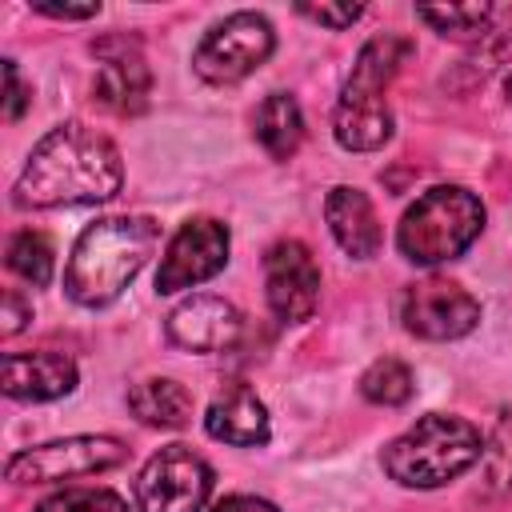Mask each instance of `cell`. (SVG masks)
<instances>
[{"instance_id":"cell-1","label":"cell","mask_w":512,"mask_h":512,"mask_svg":"<svg viewBox=\"0 0 512 512\" xmlns=\"http://www.w3.org/2000/svg\"><path fill=\"white\" fill-rule=\"evenodd\" d=\"M124 184L120 148L88 124H56L28 152L16 184V208H68V204H104Z\"/></svg>"},{"instance_id":"cell-2","label":"cell","mask_w":512,"mask_h":512,"mask_svg":"<svg viewBox=\"0 0 512 512\" xmlns=\"http://www.w3.org/2000/svg\"><path fill=\"white\" fill-rule=\"evenodd\" d=\"M160 244V228L148 216H104L88 224L68 256L64 292L80 308H108L148 264Z\"/></svg>"},{"instance_id":"cell-3","label":"cell","mask_w":512,"mask_h":512,"mask_svg":"<svg viewBox=\"0 0 512 512\" xmlns=\"http://www.w3.org/2000/svg\"><path fill=\"white\" fill-rule=\"evenodd\" d=\"M484 456V436L472 420L432 412L400 432L380 464L400 488H444Z\"/></svg>"},{"instance_id":"cell-4","label":"cell","mask_w":512,"mask_h":512,"mask_svg":"<svg viewBox=\"0 0 512 512\" xmlns=\"http://www.w3.org/2000/svg\"><path fill=\"white\" fill-rule=\"evenodd\" d=\"M480 232H484L480 196L460 184H436L400 216L396 244L404 260L432 268V264L464 256Z\"/></svg>"},{"instance_id":"cell-5","label":"cell","mask_w":512,"mask_h":512,"mask_svg":"<svg viewBox=\"0 0 512 512\" xmlns=\"http://www.w3.org/2000/svg\"><path fill=\"white\" fill-rule=\"evenodd\" d=\"M276 48V32L260 12H232L204 32L192 52V68L204 84H240Z\"/></svg>"},{"instance_id":"cell-6","label":"cell","mask_w":512,"mask_h":512,"mask_svg":"<svg viewBox=\"0 0 512 512\" xmlns=\"http://www.w3.org/2000/svg\"><path fill=\"white\" fill-rule=\"evenodd\" d=\"M124 460H128V448L116 436H64V440L12 452L4 464V476L12 484H64V480L108 472Z\"/></svg>"},{"instance_id":"cell-7","label":"cell","mask_w":512,"mask_h":512,"mask_svg":"<svg viewBox=\"0 0 512 512\" xmlns=\"http://www.w3.org/2000/svg\"><path fill=\"white\" fill-rule=\"evenodd\" d=\"M212 496V464L188 444L160 448L136 476L140 512H200Z\"/></svg>"},{"instance_id":"cell-8","label":"cell","mask_w":512,"mask_h":512,"mask_svg":"<svg viewBox=\"0 0 512 512\" xmlns=\"http://www.w3.org/2000/svg\"><path fill=\"white\" fill-rule=\"evenodd\" d=\"M228 224L212 220V216H192L176 228V236L168 240L160 268H156V292L172 296L184 288H196L204 280H212L224 264H228Z\"/></svg>"},{"instance_id":"cell-9","label":"cell","mask_w":512,"mask_h":512,"mask_svg":"<svg viewBox=\"0 0 512 512\" xmlns=\"http://www.w3.org/2000/svg\"><path fill=\"white\" fill-rule=\"evenodd\" d=\"M400 320L420 340H460L480 324V304L468 288L444 276H428L404 288Z\"/></svg>"},{"instance_id":"cell-10","label":"cell","mask_w":512,"mask_h":512,"mask_svg":"<svg viewBox=\"0 0 512 512\" xmlns=\"http://www.w3.org/2000/svg\"><path fill=\"white\" fill-rule=\"evenodd\" d=\"M264 296L276 320L304 324L320 304V268L304 240H276L264 252Z\"/></svg>"},{"instance_id":"cell-11","label":"cell","mask_w":512,"mask_h":512,"mask_svg":"<svg viewBox=\"0 0 512 512\" xmlns=\"http://www.w3.org/2000/svg\"><path fill=\"white\" fill-rule=\"evenodd\" d=\"M240 328H244V320H240L236 304H228V300H220V296H188V300H180V304L168 312V320H164L168 340H172L176 348L200 352V356H208V352H228V348L240 340Z\"/></svg>"},{"instance_id":"cell-12","label":"cell","mask_w":512,"mask_h":512,"mask_svg":"<svg viewBox=\"0 0 512 512\" xmlns=\"http://www.w3.org/2000/svg\"><path fill=\"white\" fill-rule=\"evenodd\" d=\"M92 52L100 56V68H96V100L112 112H144L148 104V88H152V76H148V64H144V52L136 40H124V36H112V40H100L92 44Z\"/></svg>"},{"instance_id":"cell-13","label":"cell","mask_w":512,"mask_h":512,"mask_svg":"<svg viewBox=\"0 0 512 512\" xmlns=\"http://www.w3.org/2000/svg\"><path fill=\"white\" fill-rule=\"evenodd\" d=\"M76 360L52 348L40 352H4L0 360V388L12 400H28V404H44V400H60L76 388Z\"/></svg>"},{"instance_id":"cell-14","label":"cell","mask_w":512,"mask_h":512,"mask_svg":"<svg viewBox=\"0 0 512 512\" xmlns=\"http://www.w3.org/2000/svg\"><path fill=\"white\" fill-rule=\"evenodd\" d=\"M204 432L232 448H264L272 436V424H268L264 400L252 388L228 384L224 392L212 396V404L204 412Z\"/></svg>"},{"instance_id":"cell-15","label":"cell","mask_w":512,"mask_h":512,"mask_svg":"<svg viewBox=\"0 0 512 512\" xmlns=\"http://www.w3.org/2000/svg\"><path fill=\"white\" fill-rule=\"evenodd\" d=\"M324 220H328V232L332 240L352 256V260H372L380 252V220H376V208L372 200L352 188V184H336L328 196H324Z\"/></svg>"},{"instance_id":"cell-16","label":"cell","mask_w":512,"mask_h":512,"mask_svg":"<svg viewBox=\"0 0 512 512\" xmlns=\"http://www.w3.org/2000/svg\"><path fill=\"white\" fill-rule=\"evenodd\" d=\"M332 132H336V144L348 152H376L392 140V108L384 96L344 88L336 100Z\"/></svg>"},{"instance_id":"cell-17","label":"cell","mask_w":512,"mask_h":512,"mask_svg":"<svg viewBox=\"0 0 512 512\" xmlns=\"http://www.w3.org/2000/svg\"><path fill=\"white\" fill-rule=\"evenodd\" d=\"M412 52H416V44H412L408 36H400V32H376V36L360 48V56H356L352 76H348L344 88L384 96L388 84L400 76V68L412 60Z\"/></svg>"},{"instance_id":"cell-18","label":"cell","mask_w":512,"mask_h":512,"mask_svg":"<svg viewBox=\"0 0 512 512\" xmlns=\"http://www.w3.org/2000/svg\"><path fill=\"white\" fill-rule=\"evenodd\" d=\"M128 412L148 428H184L192 420V392L180 380L152 376L128 388Z\"/></svg>"},{"instance_id":"cell-19","label":"cell","mask_w":512,"mask_h":512,"mask_svg":"<svg viewBox=\"0 0 512 512\" xmlns=\"http://www.w3.org/2000/svg\"><path fill=\"white\" fill-rule=\"evenodd\" d=\"M252 132H256L260 148H264L272 160L296 156V148L304 144V112H300L296 96H288V92L264 96V104L256 108Z\"/></svg>"},{"instance_id":"cell-20","label":"cell","mask_w":512,"mask_h":512,"mask_svg":"<svg viewBox=\"0 0 512 512\" xmlns=\"http://www.w3.org/2000/svg\"><path fill=\"white\" fill-rule=\"evenodd\" d=\"M8 268L20 280H28L32 288H44L52 280V272H56V248H52V240L44 232H36V228L16 232L8 240Z\"/></svg>"},{"instance_id":"cell-21","label":"cell","mask_w":512,"mask_h":512,"mask_svg":"<svg viewBox=\"0 0 512 512\" xmlns=\"http://www.w3.org/2000/svg\"><path fill=\"white\" fill-rule=\"evenodd\" d=\"M360 392H364V400H372V404L400 408V404L412 400V392H416V376H412V368H408L404 360L384 356V360H376V364L364 368V376H360Z\"/></svg>"},{"instance_id":"cell-22","label":"cell","mask_w":512,"mask_h":512,"mask_svg":"<svg viewBox=\"0 0 512 512\" xmlns=\"http://www.w3.org/2000/svg\"><path fill=\"white\" fill-rule=\"evenodd\" d=\"M416 16L424 24H432L440 36L468 40V36H480L488 28L492 8L488 4H448V8H416Z\"/></svg>"},{"instance_id":"cell-23","label":"cell","mask_w":512,"mask_h":512,"mask_svg":"<svg viewBox=\"0 0 512 512\" xmlns=\"http://www.w3.org/2000/svg\"><path fill=\"white\" fill-rule=\"evenodd\" d=\"M480 464H484V480H488L492 492L512 488V412H500L492 436L484 440Z\"/></svg>"},{"instance_id":"cell-24","label":"cell","mask_w":512,"mask_h":512,"mask_svg":"<svg viewBox=\"0 0 512 512\" xmlns=\"http://www.w3.org/2000/svg\"><path fill=\"white\" fill-rule=\"evenodd\" d=\"M36 512H128V500L108 488H64L48 496Z\"/></svg>"},{"instance_id":"cell-25","label":"cell","mask_w":512,"mask_h":512,"mask_svg":"<svg viewBox=\"0 0 512 512\" xmlns=\"http://www.w3.org/2000/svg\"><path fill=\"white\" fill-rule=\"evenodd\" d=\"M296 12L304 20H312V24H320V28L340 32V28H352L364 8L360 4H296Z\"/></svg>"},{"instance_id":"cell-26","label":"cell","mask_w":512,"mask_h":512,"mask_svg":"<svg viewBox=\"0 0 512 512\" xmlns=\"http://www.w3.org/2000/svg\"><path fill=\"white\" fill-rule=\"evenodd\" d=\"M28 104H32V88L20 80L16 60H4V120H20Z\"/></svg>"},{"instance_id":"cell-27","label":"cell","mask_w":512,"mask_h":512,"mask_svg":"<svg viewBox=\"0 0 512 512\" xmlns=\"http://www.w3.org/2000/svg\"><path fill=\"white\" fill-rule=\"evenodd\" d=\"M0 320H4V324H0V332H4V336H16V332L32 320V308L20 300V292H12V288L4 292V312H0Z\"/></svg>"},{"instance_id":"cell-28","label":"cell","mask_w":512,"mask_h":512,"mask_svg":"<svg viewBox=\"0 0 512 512\" xmlns=\"http://www.w3.org/2000/svg\"><path fill=\"white\" fill-rule=\"evenodd\" d=\"M32 12L52 16V20H88V16L100 12V4H48V0H36Z\"/></svg>"},{"instance_id":"cell-29","label":"cell","mask_w":512,"mask_h":512,"mask_svg":"<svg viewBox=\"0 0 512 512\" xmlns=\"http://www.w3.org/2000/svg\"><path fill=\"white\" fill-rule=\"evenodd\" d=\"M212 512H280L276 504H268L264 496H248V492H232L224 500L212 504Z\"/></svg>"},{"instance_id":"cell-30","label":"cell","mask_w":512,"mask_h":512,"mask_svg":"<svg viewBox=\"0 0 512 512\" xmlns=\"http://www.w3.org/2000/svg\"><path fill=\"white\" fill-rule=\"evenodd\" d=\"M504 92H508V100H512V76H508V80H504Z\"/></svg>"}]
</instances>
